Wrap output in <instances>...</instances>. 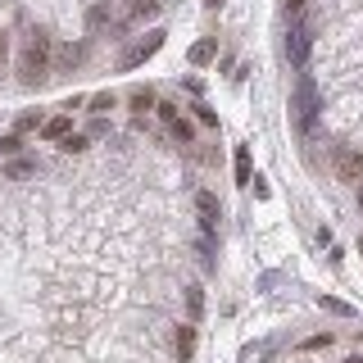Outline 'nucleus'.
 <instances>
[{
    "label": "nucleus",
    "instance_id": "f257e3e1",
    "mask_svg": "<svg viewBox=\"0 0 363 363\" xmlns=\"http://www.w3.org/2000/svg\"><path fill=\"white\" fill-rule=\"evenodd\" d=\"M18 73L23 77H45V73H50V41H45V37H32L28 45H23Z\"/></svg>",
    "mask_w": 363,
    "mask_h": 363
},
{
    "label": "nucleus",
    "instance_id": "f03ea898",
    "mask_svg": "<svg viewBox=\"0 0 363 363\" xmlns=\"http://www.w3.org/2000/svg\"><path fill=\"white\" fill-rule=\"evenodd\" d=\"M332 159H336V177L359 186V182H363V150H354V145H336Z\"/></svg>",
    "mask_w": 363,
    "mask_h": 363
},
{
    "label": "nucleus",
    "instance_id": "7ed1b4c3",
    "mask_svg": "<svg viewBox=\"0 0 363 363\" xmlns=\"http://www.w3.org/2000/svg\"><path fill=\"white\" fill-rule=\"evenodd\" d=\"M77 128H73V109H60V113H50L45 118V128H41V141H50V145H60V141H68Z\"/></svg>",
    "mask_w": 363,
    "mask_h": 363
},
{
    "label": "nucleus",
    "instance_id": "20e7f679",
    "mask_svg": "<svg viewBox=\"0 0 363 363\" xmlns=\"http://www.w3.org/2000/svg\"><path fill=\"white\" fill-rule=\"evenodd\" d=\"M173 359L177 363H191L196 359V323H182L173 332Z\"/></svg>",
    "mask_w": 363,
    "mask_h": 363
},
{
    "label": "nucleus",
    "instance_id": "39448f33",
    "mask_svg": "<svg viewBox=\"0 0 363 363\" xmlns=\"http://www.w3.org/2000/svg\"><path fill=\"white\" fill-rule=\"evenodd\" d=\"M168 136H173V141H182V145H196L200 123H196V118H186V113H177V118L168 123Z\"/></svg>",
    "mask_w": 363,
    "mask_h": 363
},
{
    "label": "nucleus",
    "instance_id": "423d86ee",
    "mask_svg": "<svg viewBox=\"0 0 363 363\" xmlns=\"http://www.w3.org/2000/svg\"><path fill=\"white\" fill-rule=\"evenodd\" d=\"M155 100H159L155 91H141V86H136V91H128V105H132V118L141 123L145 113H155Z\"/></svg>",
    "mask_w": 363,
    "mask_h": 363
},
{
    "label": "nucleus",
    "instance_id": "0eeeda50",
    "mask_svg": "<svg viewBox=\"0 0 363 363\" xmlns=\"http://www.w3.org/2000/svg\"><path fill=\"white\" fill-rule=\"evenodd\" d=\"M82 64H86V50H82V45H64V50H60V64H55V73H77Z\"/></svg>",
    "mask_w": 363,
    "mask_h": 363
},
{
    "label": "nucleus",
    "instance_id": "6e6552de",
    "mask_svg": "<svg viewBox=\"0 0 363 363\" xmlns=\"http://www.w3.org/2000/svg\"><path fill=\"white\" fill-rule=\"evenodd\" d=\"M159 45H164V32H150V41L136 45L128 60H123V68H132V64H141V60H150V55H159Z\"/></svg>",
    "mask_w": 363,
    "mask_h": 363
},
{
    "label": "nucleus",
    "instance_id": "1a4fd4ad",
    "mask_svg": "<svg viewBox=\"0 0 363 363\" xmlns=\"http://www.w3.org/2000/svg\"><path fill=\"white\" fill-rule=\"evenodd\" d=\"M96 132H100V128H96ZM96 132H73L68 141H60V150H64V155H82V150H91V136H96Z\"/></svg>",
    "mask_w": 363,
    "mask_h": 363
},
{
    "label": "nucleus",
    "instance_id": "9d476101",
    "mask_svg": "<svg viewBox=\"0 0 363 363\" xmlns=\"http://www.w3.org/2000/svg\"><path fill=\"white\" fill-rule=\"evenodd\" d=\"M45 118H50V113H41V109H28V113H18V132H37V136H41Z\"/></svg>",
    "mask_w": 363,
    "mask_h": 363
},
{
    "label": "nucleus",
    "instance_id": "9b49d317",
    "mask_svg": "<svg viewBox=\"0 0 363 363\" xmlns=\"http://www.w3.org/2000/svg\"><path fill=\"white\" fill-rule=\"evenodd\" d=\"M196 209H200V218H218V196L213 191H196Z\"/></svg>",
    "mask_w": 363,
    "mask_h": 363
},
{
    "label": "nucleus",
    "instance_id": "f8f14e48",
    "mask_svg": "<svg viewBox=\"0 0 363 363\" xmlns=\"http://www.w3.org/2000/svg\"><path fill=\"white\" fill-rule=\"evenodd\" d=\"M86 23H91L96 32L109 28V23H113V9H109V5H91V9H86Z\"/></svg>",
    "mask_w": 363,
    "mask_h": 363
},
{
    "label": "nucleus",
    "instance_id": "ddd939ff",
    "mask_svg": "<svg viewBox=\"0 0 363 363\" xmlns=\"http://www.w3.org/2000/svg\"><path fill=\"white\" fill-rule=\"evenodd\" d=\"M23 145H28V141H23V132H5V136H0V155H5V159H14Z\"/></svg>",
    "mask_w": 363,
    "mask_h": 363
},
{
    "label": "nucleus",
    "instance_id": "4468645a",
    "mask_svg": "<svg viewBox=\"0 0 363 363\" xmlns=\"http://www.w3.org/2000/svg\"><path fill=\"white\" fill-rule=\"evenodd\" d=\"M155 113H159L164 123H173L177 113H182V105H177V100H168V96H159V100H155Z\"/></svg>",
    "mask_w": 363,
    "mask_h": 363
},
{
    "label": "nucleus",
    "instance_id": "2eb2a0df",
    "mask_svg": "<svg viewBox=\"0 0 363 363\" xmlns=\"http://www.w3.org/2000/svg\"><path fill=\"white\" fill-rule=\"evenodd\" d=\"M213 50H218L213 41H200V45H191V64H209V60H213Z\"/></svg>",
    "mask_w": 363,
    "mask_h": 363
},
{
    "label": "nucleus",
    "instance_id": "dca6fc26",
    "mask_svg": "<svg viewBox=\"0 0 363 363\" xmlns=\"http://www.w3.org/2000/svg\"><path fill=\"white\" fill-rule=\"evenodd\" d=\"M28 173H32V159H9L5 177H28Z\"/></svg>",
    "mask_w": 363,
    "mask_h": 363
},
{
    "label": "nucleus",
    "instance_id": "f3484780",
    "mask_svg": "<svg viewBox=\"0 0 363 363\" xmlns=\"http://www.w3.org/2000/svg\"><path fill=\"white\" fill-rule=\"evenodd\" d=\"M327 345H332V332H318V336L304 340V350H309V354H318V350H327Z\"/></svg>",
    "mask_w": 363,
    "mask_h": 363
},
{
    "label": "nucleus",
    "instance_id": "a211bd4d",
    "mask_svg": "<svg viewBox=\"0 0 363 363\" xmlns=\"http://www.w3.org/2000/svg\"><path fill=\"white\" fill-rule=\"evenodd\" d=\"M200 309H204V295H200V291H186V313H191V323L200 318Z\"/></svg>",
    "mask_w": 363,
    "mask_h": 363
},
{
    "label": "nucleus",
    "instance_id": "6ab92c4d",
    "mask_svg": "<svg viewBox=\"0 0 363 363\" xmlns=\"http://www.w3.org/2000/svg\"><path fill=\"white\" fill-rule=\"evenodd\" d=\"M113 105H118L113 96H91V113H105V109H113Z\"/></svg>",
    "mask_w": 363,
    "mask_h": 363
},
{
    "label": "nucleus",
    "instance_id": "aec40b11",
    "mask_svg": "<svg viewBox=\"0 0 363 363\" xmlns=\"http://www.w3.org/2000/svg\"><path fill=\"white\" fill-rule=\"evenodd\" d=\"M196 123H204V128H213V109H209V105H196Z\"/></svg>",
    "mask_w": 363,
    "mask_h": 363
},
{
    "label": "nucleus",
    "instance_id": "412c9836",
    "mask_svg": "<svg viewBox=\"0 0 363 363\" xmlns=\"http://www.w3.org/2000/svg\"><path fill=\"white\" fill-rule=\"evenodd\" d=\"M5 60H9V37L0 32V68H5Z\"/></svg>",
    "mask_w": 363,
    "mask_h": 363
},
{
    "label": "nucleus",
    "instance_id": "4be33fe9",
    "mask_svg": "<svg viewBox=\"0 0 363 363\" xmlns=\"http://www.w3.org/2000/svg\"><path fill=\"white\" fill-rule=\"evenodd\" d=\"M223 5V0H204V9H218Z\"/></svg>",
    "mask_w": 363,
    "mask_h": 363
},
{
    "label": "nucleus",
    "instance_id": "5701e85b",
    "mask_svg": "<svg viewBox=\"0 0 363 363\" xmlns=\"http://www.w3.org/2000/svg\"><path fill=\"white\" fill-rule=\"evenodd\" d=\"M359 255H363V232H359Z\"/></svg>",
    "mask_w": 363,
    "mask_h": 363
},
{
    "label": "nucleus",
    "instance_id": "b1692460",
    "mask_svg": "<svg viewBox=\"0 0 363 363\" xmlns=\"http://www.w3.org/2000/svg\"><path fill=\"white\" fill-rule=\"evenodd\" d=\"M345 363H363V359H359V354H354V359H345Z\"/></svg>",
    "mask_w": 363,
    "mask_h": 363
}]
</instances>
